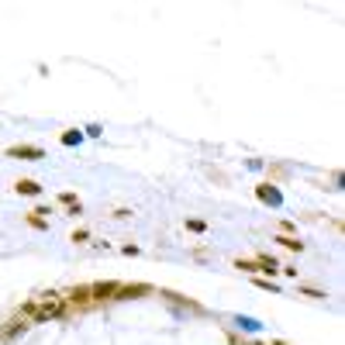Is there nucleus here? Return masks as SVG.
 <instances>
[{
    "label": "nucleus",
    "instance_id": "6",
    "mask_svg": "<svg viewBox=\"0 0 345 345\" xmlns=\"http://www.w3.org/2000/svg\"><path fill=\"white\" fill-rule=\"evenodd\" d=\"M259 197H262V200H273V204L280 200V194H276V190H270V186H259Z\"/></svg>",
    "mask_w": 345,
    "mask_h": 345
},
{
    "label": "nucleus",
    "instance_id": "8",
    "mask_svg": "<svg viewBox=\"0 0 345 345\" xmlns=\"http://www.w3.org/2000/svg\"><path fill=\"white\" fill-rule=\"evenodd\" d=\"M280 242H283L287 249H297V252H300V242H297V238H280Z\"/></svg>",
    "mask_w": 345,
    "mask_h": 345
},
{
    "label": "nucleus",
    "instance_id": "1",
    "mask_svg": "<svg viewBox=\"0 0 345 345\" xmlns=\"http://www.w3.org/2000/svg\"><path fill=\"white\" fill-rule=\"evenodd\" d=\"M28 314H31L35 321H49V318H59V314H62V297L49 293V297H42V300H35L31 308H28Z\"/></svg>",
    "mask_w": 345,
    "mask_h": 345
},
{
    "label": "nucleus",
    "instance_id": "5",
    "mask_svg": "<svg viewBox=\"0 0 345 345\" xmlns=\"http://www.w3.org/2000/svg\"><path fill=\"white\" fill-rule=\"evenodd\" d=\"M59 200H62V204H66V207H73V214H80V200H76V197H73V194H62V197H59Z\"/></svg>",
    "mask_w": 345,
    "mask_h": 345
},
{
    "label": "nucleus",
    "instance_id": "4",
    "mask_svg": "<svg viewBox=\"0 0 345 345\" xmlns=\"http://www.w3.org/2000/svg\"><path fill=\"white\" fill-rule=\"evenodd\" d=\"M18 190H21L24 197H35V194H38V190H42V186H38L35 180H21V183H18Z\"/></svg>",
    "mask_w": 345,
    "mask_h": 345
},
{
    "label": "nucleus",
    "instance_id": "3",
    "mask_svg": "<svg viewBox=\"0 0 345 345\" xmlns=\"http://www.w3.org/2000/svg\"><path fill=\"white\" fill-rule=\"evenodd\" d=\"M90 293H97V297H110V293H118V283H97V287H90Z\"/></svg>",
    "mask_w": 345,
    "mask_h": 345
},
{
    "label": "nucleus",
    "instance_id": "2",
    "mask_svg": "<svg viewBox=\"0 0 345 345\" xmlns=\"http://www.w3.org/2000/svg\"><path fill=\"white\" fill-rule=\"evenodd\" d=\"M7 156H14V159H42V148H35V145H14V148H7Z\"/></svg>",
    "mask_w": 345,
    "mask_h": 345
},
{
    "label": "nucleus",
    "instance_id": "7",
    "mask_svg": "<svg viewBox=\"0 0 345 345\" xmlns=\"http://www.w3.org/2000/svg\"><path fill=\"white\" fill-rule=\"evenodd\" d=\"M73 300H80V304H87V300H90V287H80V290H73Z\"/></svg>",
    "mask_w": 345,
    "mask_h": 345
}]
</instances>
